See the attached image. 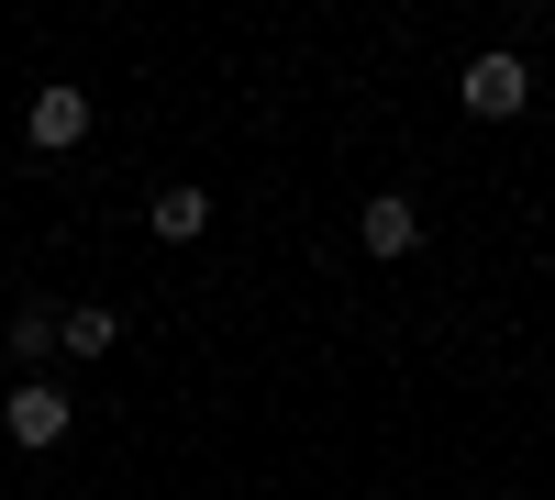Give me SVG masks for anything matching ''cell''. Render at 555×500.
I'll return each mask as SVG.
<instances>
[{"label":"cell","instance_id":"6","mask_svg":"<svg viewBox=\"0 0 555 500\" xmlns=\"http://www.w3.org/2000/svg\"><path fill=\"white\" fill-rule=\"evenodd\" d=\"M112 345H122V311L112 300H78L67 323H56V356H112Z\"/></svg>","mask_w":555,"mask_h":500},{"label":"cell","instance_id":"5","mask_svg":"<svg viewBox=\"0 0 555 500\" xmlns=\"http://www.w3.org/2000/svg\"><path fill=\"white\" fill-rule=\"evenodd\" d=\"M145 234L156 245H201L211 234V190H201V178H167V190L145 201Z\"/></svg>","mask_w":555,"mask_h":500},{"label":"cell","instance_id":"4","mask_svg":"<svg viewBox=\"0 0 555 500\" xmlns=\"http://www.w3.org/2000/svg\"><path fill=\"white\" fill-rule=\"evenodd\" d=\"M356 256L411 267V256H423V201H411V190H366L356 201Z\"/></svg>","mask_w":555,"mask_h":500},{"label":"cell","instance_id":"7","mask_svg":"<svg viewBox=\"0 0 555 500\" xmlns=\"http://www.w3.org/2000/svg\"><path fill=\"white\" fill-rule=\"evenodd\" d=\"M56 323H67L56 300H23V311H12V356H56Z\"/></svg>","mask_w":555,"mask_h":500},{"label":"cell","instance_id":"2","mask_svg":"<svg viewBox=\"0 0 555 500\" xmlns=\"http://www.w3.org/2000/svg\"><path fill=\"white\" fill-rule=\"evenodd\" d=\"M67 423H78V400H67L56 379H23L12 400H0V445H23V457H56Z\"/></svg>","mask_w":555,"mask_h":500},{"label":"cell","instance_id":"1","mask_svg":"<svg viewBox=\"0 0 555 500\" xmlns=\"http://www.w3.org/2000/svg\"><path fill=\"white\" fill-rule=\"evenodd\" d=\"M455 101H467L478 123H522L533 112V56L522 44H478V56L455 67Z\"/></svg>","mask_w":555,"mask_h":500},{"label":"cell","instance_id":"3","mask_svg":"<svg viewBox=\"0 0 555 500\" xmlns=\"http://www.w3.org/2000/svg\"><path fill=\"white\" fill-rule=\"evenodd\" d=\"M89 123H101V112H89V89H78V78H44L34 101H23V145H34V156H78Z\"/></svg>","mask_w":555,"mask_h":500}]
</instances>
